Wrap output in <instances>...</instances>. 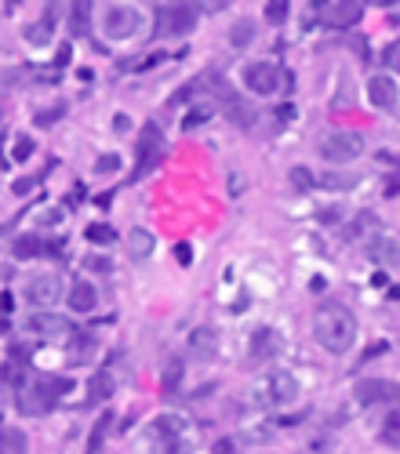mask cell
<instances>
[{
  "label": "cell",
  "mask_w": 400,
  "mask_h": 454,
  "mask_svg": "<svg viewBox=\"0 0 400 454\" xmlns=\"http://www.w3.org/2000/svg\"><path fill=\"white\" fill-rule=\"evenodd\" d=\"M295 117V106H280V120H291Z\"/></svg>",
  "instance_id": "cell-48"
},
{
  "label": "cell",
  "mask_w": 400,
  "mask_h": 454,
  "mask_svg": "<svg viewBox=\"0 0 400 454\" xmlns=\"http://www.w3.org/2000/svg\"><path fill=\"white\" fill-rule=\"evenodd\" d=\"M353 393H357L360 403H378V400H397V403H400V385H397V382H386V378L357 382Z\"/></svg>",
  "instance_id": "cell-8"
},
{
  "label": "cell",
  "mask_w": 400,
  "mask_h": 454,
  "mask_svg": "<svg viewBox=\"0 0 400 454\" xmlns=\"http://www.w3.org/2000/svg\"><path fill=\"white\" fill-rule=\"evenodd\" d=\"M386 349H390L386 342H375L371 349H367V352H364V360H371V356H378V352H386Z\"/></svg>",
  "instance_id": "cell-42"
},
{
  "label": "cell",
  "mask_w": 400,
  "mask_h": 454,
  "mask_svg": "<svg viewBox=\"0 0 400 454\" xmlns=\"http://www.w3.org/2000/svg\"><path fill=\"white\" fill-rule=\"evenodd\" d=\"M320 186H324V189H353V186H360V175H349V171H324V175H320Z\"/></svg>",
  "instance_id": "cell-19"
},
{
  "label": "cell",
  "mask_w": 400,
  "mask_h": 454,
  "mask_svg": "<svg viewBox=\"0 0 400 454\" xmlns=\"http://www.w3.org/2000/svg\"><path fill=\"white\" fill-rule=\"evenodd\" d=\"M313 334L328 352H346L357 338V320L342 302H328V305H320L317 316H313Z\"/></svg>",
  "instance_id": "cell-1"
},
{
  "label": "cell",
  "mask_w": 400,
  "mask_h": 454,
  "mask_svg": "<svg viewBox=\"0 0 400 454\" xmlns=\"http://www.w3.org/2000/svg\"><path fill=\"white\" fill-rule=\"evenodd\" d=\"M287 178H291V186H295L298 193H310V189L317 186V175H313L310 168H291V175H287Z\"/></svg>",
  "instance_id": "cell-26"
},
{
  "label": "cell",
  "mask_w": 400,
  "mask_h": 454,
  "mask_svg": "<svg viewBox=\"0 0 400 454\" xmlns=\"http://www.w3.org/2000/svg\"><path fill=\"white\" fill-rule=\"evenodd\" d=\"M367 95H371V102H375L378 109H397V102H400L397 80H393L390 73H378V76H371V84H367Z\"/></svg>",
  "instance_id": "cell-11"
},
{
  "label": "cell",
  "mask_w": 400,
  "mask_h": 454,
  "mask_svg": "<svg viewBox=\"0 0 400 454\" xmlns=\"http://www.w3.org/2000/svg\"><path fill=\"white\" fill-rule=\"evenodd\" d=\"M66 113V106H55V109H44V113H37V124H51L55 117H62Z\"/></svg>",
  "instance_id": "cell-37"
},
{
  "label": "cell",
  "mask_w": 400,
  "mask_h": 454,
  "mask_svg": "<svg viewBox=\"0 0 400 454\" xmlns=\"http://www.w3.org/2000/svg\"><path fill=\"white\" fill-rule=\"evenodd\" d=\"M113 389H117L113 375H109V371H99V375H91V382H88V396H91L95 403H102V400L113 396Z\"/></svg>",
  "instance_id": "cell-16"
},
{
  "label": "cell",
  "mask_w": 400,
  "mask_h": 454,
  "mask_svg": "<svg viewBox=\"0 0 400 454\" xmlns=\"http://www.w3.org/2000/svg\"><path fill=\"white\" fill-rule=\"evenodd\" d=\"M58 295H62V280L55 273H44V277H33L26 284V298L33 305H55Z\"/></svg>",
  "instance_id": "cell-7"
},
{
  "label": "cell",
  "mask_w": 400,
  "mask_h": 454,
  "mask_svg": "<svg viewBox=\"0 0 400 454\" xmlns=\"http://www.w3.org/2000/svg\"><path fill=\"white\" fill-rule=\"evenodd\" d=\"M37 182H33V178H19V182H15V193H19V197H22V193H29V189H33Z\"/></svg>",
  "instance_id": "cell-40"
},
{
  "label": "cell",
  "mask_w": 400,
  "mask_h": 454,
  "mask_svg": "<svg viewBox=\"0 0 400 454\" xmlns=\"http://www.w3.org/2000/svg\"><path fill=\"white\" fill-rule=\"evenodd\" d=\"M153 244H157V240H153L150 229H131V233H127V254H131V258H150Z\"/></svg>",
  "instance_id": "cell-15"
},
{
  "label": "cell",
  "mask_w": 400,
  "mask_h": 454,
  "mask_svg": "<svg viewBox=\"0 0 400 454\" xmlns=\"http://www.w3.org/2000/svg\"><path fill=\"white\" fill-rule=\"evenodd\" d=\"M182 385V364L171 360L168 371H164V382H160V389H164V396H175V389Z\"/></svg>",
  "instance_id": "cell-25"
},
{
  "label": "cell",
  "mask_w": 400,
  "mask_h": 454,
  "mask_svg": "<svg viewBox=\"0 0 400 454\" xmlns=\"http://www.w3.org/2000/svg\"><path fill=\"white\" fill-rule=\"evenodd\" d=\"M382 444L400 447V403H397V411H390V418L382 421Z\"/></svg>",
  "instance_id": "cell-22"
},
{
  "label": "cell",
  "mask_w": 400,
  "mask_h": 454,
  "mask_svg": "<svg viewBox=\"0 0 400 454\" xmlns=\"http://www.w3.org/2000/svg\"><path fill=\"white\" fill-rule=\"evenodd\" d=\"M91 244H113L117 240V229L113 225H106V222H95V225H88V233H84Z\"/></svg>",
  "instance_id": "cell-24"
},
{
  "label": "cell",
  "mask_w": 400,
  "mask_h": 454,
  "mask_svg": "<svg viewBox=\"0 0 400 454\" xmlns=\"http://www.w3.org/2000/svg\"><path fill=\"white\" fill-rule=\"evenodd\" d=\"M29 331L47 334V338H70V334H77L73 320L55 316V313H37V316H29Z\"/></svg>",
  "instance_id": "cell-10"
},
{
  "label": "cell",
  "mask_w": 400,
  "mask_h": 454,
  "mask_svg": "<svg viewBox=\"0 0 400 454\" xmlns=\"http://www.w3.org/2000/svg\"><path fill=\"white\" fill-rule=\"evenodd\" d=\"M95 302H99V295H95L91 284H77V287L70 291V305H73L77 313H91Z\"/></svg>",
  "instance_id": "cell-18"
},
{
  "label": "cell",
  "mask_w": 400,
  "mask_h": 454,
  "mask_svg": "<svg viewBox=\"0 0 400 454\" xmlns=\"http://www.w3.org/2000/svg\"><path fill=\"white\" fill-rule=\"evenodd\" d=\"M84 269L88 273H109V269H113V262H109L106 254H88L84 258Z\"/></svg>",
  "instance_id": "cell-30"
},
{
  "label": "cell",
  "mask_w": 400,
  "mask_h": 454,
  "mask_svg": "<svg viewBox=\"0 0 400 454\" xmlns=\"http://www.w3.org/2000/svg\"><path fill=\"white\" fill-rule=\"evenodd\" d=\"M153 432H157V436H171V440H179V436H182V418L160 414V418L153 421Z\"/></svg>",
  "instance_id": "cell-21"
},
{
  "label": "cell",
  "mask_w": 400,
  "mask_h": 454,
  "mask_svg": "<svg viewBox=\"0 0 400 454\" xmlns=\"http://www.w3.org/2000/svg\"><path fill=\"white\" fill-rule=\"evenodd\" d=\"M382 62H390V66H397V70H400V47L393 44V47H390V51H386V55H382Z\"/></svg>",
  "instance_id": "cell-39"
},
{
  "label": "cell",
  "mask_w": 400,
  "mask_h": 454,
  "mask_svg": "<svg viewBox=\"0 0 400 454\" xmlns=\"http://www.w3.org/2000/svg\"><path fill=\"white\" fill-rule=\"evenodd\" d=\"M88 15H91V4H73V33H88Z\"/></svg>",
  "instance_id": "cell-28"
},
{
  "label": "cell",
  "mask_w": 400,
  "mask_h": 454,
  "mask_svg": "<svg viewBox=\"0 0 400 454\" xmlns=\"http://www.w3.org/2000/svg\"><path fill=\"white\" fill-rule=\"evenodd\" d=\"M339 215H342L339 207H328V211H320V215H317V222L320 225H335V222H339Z\"/></svg>",
  "instance_id": "cell-36"
},
{
  "label": "cell",
  "mask_w": 400,
  "mask_h": 454,
  "mask_svg": "<svg viewBox=\"0 0 400 454\" xmlns=\"http://www.w3.org/2000/svg\"><path fill=\"white\" fill-rule=\"evenodd\" d=\"M102 26H106V37H109V40H124V37H131L135 29L142 26V15H138V8H131V4H113V8L106 11Z\"/></svg>",
  "instance_id": "cell-3"
},
{
  "label": "cell",
  "mask_w": 400,
  "mask_h": 454,
  "mask_svg": "<svg viewBox=\"0 0 400 454\" xmlns=\"http://www.w3.org/2000/svg\"><path fill=\"white\" fill-rule=\"evenodd\" d=\"M266 19L273 22V26H280V22L287 19V4H284V0H273V4H266Z\"/></svg>",
  "instance_id": "cell-31"
},
{
  "label": "cell",
  "mask_w": 400,
  "mask_h": 454,
  "mask_svg": "<svg viewBox=\"0 0 400 454\" xmlns=\"http://www.w3.org/2000/svg\"><path fill=\"white\" fill-rule=\"evenodd\" d=\"M197 8H189V4H164L157 11V33L160 37H179V33H189L197 22Z\"/></svg>",
  "instance_id": "cell-2"
},
{
  "label": "cell",
  "mask_w": 400,
  "mask_h": 454,
  "mask_svg": "<svg viewBox=\"0 0 400 454\" xmlns=\"http://www.w3.org/2000/svg\"><path fill=\"white\" fill-rule=\"evenodd\" d=\"M298 396V378L287 375V371H277L273 378H269V400L273 403H291Z\"/></svg>",
  "instance_id": "cell-13"
},
{
  "label": "cell",
  "mask_w": 400,
  "mask_h": 454,
  "mask_svg": "<svg viewBox=\"0 0 400 454\" xmlns=\"http://www.w3.org/2000/svg\"><path fill=\"white\" fill-rule=\"evenodd\" d=\"M386 280H390L386 273H375V277H371V284H375V287H386Z\"/></svg>",
  "instance_id": "cell-49"
},
{
  "label": "cell",
  "mask_w": 400,
  "mask_h": 454,
  "mask_svg": "<svg viewBox=\"0 0 400 454\" xmlns=\"http://www.w3.org/2000/svg\"><path fill=\"white\" fill-rule=\"evenodd\" d=\"M367 225H375V215H367V211H364V215H357L353 225H346L342 236H360V229H367Z\"/></svg>",
  "instance_id": "cell-32"
},
{
  "label": "cell",
  "mask_w": 400,
  "mask_h": 454,
  "mask_svg": "<svg viewBox=\"0 0 400 454\" xmlns=\"http://www.w3.org/2000/svg\"><path fill=\"white\" fill-rule=\"evenodd\" d=\"M70 58H73V47H70V44H62V51H58V66H66Z\"/></svg>",
  "instance_id": "cell-44"
},
{
  "label": "cell",
  "mask_w": 400,
  "mask_h": 454,
  "mask_svg": "<svg viewBox=\"0 0 400 454\" xmlns=\"http://www.w3.org/2000/svg\"><path fill=\"white\" fill-rule=\"evenodd\" d=\"M120 168V156L117 153H106V156H99V164H95V171L99 175H109V171H117Z\"/></svg>",
  "instance_id": "cell-33"
},
{
  "label": "cell",
  "mask_w": 400,
  "mask_h": 454,
  "mask_svg": "<svg viewBox=\"0 0 400 454\" xmlns=\"http://www.w3.org/2000/svg\"><path fill=\"white\" fill-rule=\"evenodd\" d=\"M215 352H218V334L211 327H197L193 334H189V356L193 360H215Z\"/></svg>",
  "instance_id": "cell-12"
},
{
  "label": "cell",
  "mask_w": 400,
  "mask_h": 454,
  "mask_svg": "<svg viewBox=\"0 0 400 454\" xmlns=\"http://www.w3.org/2000/svg\"><path fill=\"white\" fill-rule=\"evenodd\" d=\"M397 193H400V175H393L386 182V197H397Z\"/></svg>",
  "instance_id": "cell-41"
},
{
  "label": "cell",
  "mask_w": 400,
  "mask_h": 454,
  "mask_svg": "<svg viewBox=\"0 0 400 454\" xmlns=\"http://www.w3.org/2000/svg\"><path fill=\"white\" fill-rule=\"evenodd\" d=\"M51 33H55V8H51V15H47V19H40L37 26H29V29H26V40L40 47V44L51 40Z\"/></svg>",
  "instance_id": "cell-20"
},
{
  "label": "cell",
  "mask_w": 400,
  "mask_h": 454,
  "mask_svg": "<svg viewBox=\"0 0 400 454\" xmlns=\"http://www.w3.org/2000/svg\"><path fill=\"white\" fill-rule=\"evenodd\" d=\"M367 254H371L375 262H382V266L400 262V240L390 236V233H382V236H375L371 244H367Z\"/></svg>",
  "instance_id": "cell-14"
},
{
  "label": "cell",
  "mask_w": 400,
  "mask_h": 454,
  "mask_svg": "<svg viewBox=\"0 0 400 454\" xmlns=\"http://www.w3.org/2000/svg\"><path fill=\"white\" fill-rule=\"evenodd\" d=\"M29 153H33V138H19L11 149V160H29Z\"/></svg>",
  "instance_id": "cell-34"
},
{
  "label": "cell",
  "mask_w": 400,
  "mask_h": 454,
  "mask_svg": "<svg viewBox=\"0 0 400 454\" xmlns=\"http://www.w3.org/2000/svg\"><path fill=\"white\" fill-rule=\"evenodd\" d=\"M40 240L37 236H19V240H15V258H37L40 254Z\"/></svg>",
  "instance_id": "cell-27"
},
{
  "label": "cell",
  "mask_w": 400,
  "mask_h": 454,
  "mask_svg": "<svg viewBox=\"0 0 400 454\" xmlns=\"http://www.w3.org/2000/svg\"><path fill=\"white\" fill-rule=\"evenodd\" d=\"M215 454H233V444H230V440H218V444H215Z\"/></svg>",
  "instance_id": "cell-45"
},
{
  "label": "cell",
  "mask_w": 400,
  "mask_h": 454,
  "mask_svg": "<svg viewBox=\"0 0 400 454\" xmlns=\"http://www.w3.org/2000/svg\"><path fill=\"white\" fill-rule=\"evenodd\" d=\"M113 127H117V131H127V127H131V117H124V113H117V120H113Z\"/></svg>",
  "instance_id": "cell-43"
},
{
  "label": "cell",
  "mask_w": 400,
  "mask_h": 454,
  "mask_svg": "<svg viewBox=\"0 0 400 454\" xmlns=\"http://www.w3.org/2000/svg\"><path fill=\"white\" fill-rule=\"evenodd\" d=\"M317 11H320V19H324L328 26H353V22H360V15H364V8L360 4H331V0H324V4H313Z\"/></svg>",
  "instance_id": "cell-9"
},
{
  "label": "cell",
  "mask_w": 400,
  "mask_h": 454,
  "mask_svg": "<svg viewBox=\"0 0 400 454\" xmlns=\"http://www.w3.org/2000/svg\"><path fill=\"white\" fill-rule=\"evenodd\" d=\"M175 258H179V266H189V262H193V248L179 244V248H175Z\"/></svg>",
  "instance_id": "cell-38"
},
{
  "label": "cell",
  "mask_w": 400,
  "mask_h": 454,
  "mask_svg": "<svg viewBox=\"0 0 400 454\" xmlns=\"http://www.w3.org/2000/svg\"><path fill=\"white\" fill-rule=\"evenodd\" d=\"M244 84L255 95H273L280 88V73L269 62H251V66H244Z\"/></svg>",
  "instance_id": "cell-6"
},
{
  "label": "cell",
  "mask_w": 400,
  "mask_h": 454,
  "mask_svg": "<svg viewBox=\"0 0 400 454\" xmlns=\"http://www.w3.org/2000/svg\"><path fill=\"white\" fill-rule=\"evenodd\" d=\"M248 309V295H240L237 302H233V313H244Z\"/></svg>",
  "instance_id": "cell-46"
},
{
  "label": "cell",
  "mask_w": 400,
  "mask_h": 454,
  "mask_svg": "<svg viewBox=\"0 0 400 454\" xmlns=\"http://www.w3.org/2000/svg\"><path fill=\"white\" fill-rule=\"evenodd\" d=\"M15 305H11V295H0V313H11Z\"/></svg>",
  "instance_id": "cell-47"
},
{
  "label": "cell",
  "mask_w": 400,
  "mask_h": 454,
  "mask_svg": "<svg viewBox=\"0 0 400 454\" xmlns=\"http://www.w3.org/2000/svg\"><path fill=\"white\" fill-rule=\"evenodd\" d=\"M160 156H164V138H160L157 127H146V131H142V142H138V168H135V178H142L150 168H157Z\"/></svg>",
  "instance_id": "cell-5"
},
{
  "label": "cell",
  "mask_w": 400,
  "mask_h": 454,
  "mask_svg": "<svg viewBox=\"0 0 400 454\" xmlns=\"http://www.w3.org/2000/svg\"><path fill=\"white\" fill-rule=\"evenodd\" d=\"M207 117H211V109H207V106H204V109H193V113H189V117L182 120V127H186V131H189V127H197V124H204Z\"/></svg>",
  "instance_id": "cell-35"
},
{
  "label": "cell",
  "mask_w": 400,
  "mask_h": 454,
  "mask_svg": "<svg viewBox=\"0 0 400 454\" xmlns=\"http://www.w3.org/2000/svg\"><path fill=\"white\" fill-rule=\"evenodd\" d=\"M109 414H102L99 418V425H95V436H91V444H88V454H99V447H102V436H106V429H109Z\"/></svg>",
  "instance_id": "cell-29"
},
{
  "label": "cell",
  "mask_w": 400,
  "mask_h": 454,
  "mask_svg": "<svg viewBox=\"0 0 400 454\" xmlns=\"http://www.w3.org/2000/svg\"><path fill=\"white\" fill-rule=\"evenodd\" d=\"M320 153H324V160H353L364 153V138L360 131H331L320 142Z\"/></svg>",
  "instance_id": "cell-4"
},
{
  "label": "cell",
  "mask_w": 400,
  "mask_h": 454,
  "mask_svg": "<svg viewBox=\"0 0 400 454\" xmlns=\"http://www.w3.org/2000/svg\"><path fill=\"white\" fill-rule=\"evenodd\" d=\"M277 349H280L277 331H269V327L255 331V338H251V352H255V356H277Z\"/></svg>",
  "instance_id": "cell-17"
},
{
  "label": "cell",
  "mask_w": 400,
  "mask_h": 454,
  "mask_svg": "<svg viewBox=\"0 0 400 454\" xmlns=\"http://www.w3.org/2000/svg\"><path fill=\"white\" fill-rule=\"evenodd\" d=\"M251 40H255V22H251V19H240V22L230 29V44H233V47H248Z\"/></svg>",
  "instance_id": "cell-23"
}]
</instances>
